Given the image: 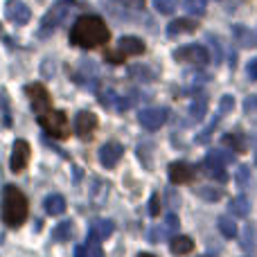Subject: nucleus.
Listing matches in <instances>:
<instances>
[{"label": "nucleus", "mask_w": 257, "mask_h": 257, "mask_svg": "<svg viewBox=\"0 0 257 257\" xmlns=\"http://www.w3.org/2000/svg\"><path fill=\"white\" fill-rule=\"evenodd\" d=\"M246 75H248L250 79H257V57L246 63Z\"/></svg>", "instance_id": "58836bf2"}, {"label": "nucleus", "mask_w": 257, "mask_h": 257, "mask_svg": "<svg viewBox=\"0 0 257 257\" xmlns=\"http://www.w3.org/2000/svg\"><path fill=\"white\" fill-rule=\"evenodd\" d=\"M111 39V32H108L106 23L99 16H93V14H86V16H79L75 21V25L70 27V43L77 45V48H97V45H104Z\"/></svg>", "instance_id": "f257e3e1"}, {"label": "nucleus", "mask_w": 257, "mask_h": 257, "mask_svg": "<svg viewBox=\"0 0 257 257\" xmlns=\"http://www.w3.org/2000/svg\"><path fill=\"white\" fill-rule=\"evenodd\" d=\"M0 34H3V25H0Z\"/></svg>", "instance_id": "c03bdc74"}, {"label": "nucleus", "mask_w": 257, "mask_h": 257, "mask_svg": "<svg viewBox=\"0 0 257 257\" xmlns=\"http://www.w3.org/2000/svg\"><path fill=\"white\" fill-rule=\"evenodd\" d=\"M167 115L169 111L163 106H151V108H145V111H140V115H138V122H140L142 126L147 128V131H158L160 126L167 122Z\"/></svg>", "instance_id": "0eeeda50"}, {"label": "nucleus", "mask_w": 257, "mask_h": 257, "mask_svg": "<svg viewBox=\"0 0 257 257\" xmlns=\"http://www.w3.org/2000/svg\"><path fill=\"white\" fill-rule=\"evenodd\" d=\"M192 248H194V241L190 237H174V239H169V250L174 255H187L192 253Z\"/></svg>", "instance_id": "6ab92c4d"}, {"label": "nucleus", "mask_w": 257, "mask_h": 257, "mask_svg": "<svg viewBox=\"0 0 257 257\" xmlns=\"http://www.w3.org/2000/svg\"><path fill=\"white\" fill-rule=\"evenodd\" d=\"M205 113H208V97L199 95V97L190 104V115H192V120H203Z\"/></svg>", "instance_id": "aec40b11"}, {"label": "nucleus", "mask_w": 257, "mask_h": 257, "mask_svg": "<svg viewBox=\"0 0 257 257\" xmlns=\"http://www.w3.org/2000/svg\"><path fill=\"white\" fill-rule=\"evenodd\" d=\"M210 154H212L217 160H221L223 165H230L232 160H235V154H230V151H226V149H223V151L221 149H212Z\"/></svg>", "instance_id": "2f4dec72"}, {"label": "nucleus", "mask_w": 257, "mask_h": 257, "mask_svg": "<svg viewBox=\"0 0 257 257\" xmlns=\"http://www.w3.org/2000/svg\"><path fill=\"white\" fill-rule=\"evenodd\" d=\"M248 178H250L248 167H241L239 172H237V183H239V187H246V185H248Z\"/></svg>", "instance_id": "c9c22d12"}, {"label": "nucleus", "mask_w": 257, "mask_h": 257, "mask_svg": "<svg viewBox=\"0 0 257 257\" xmlns=\"http://www.w3.org/2000/svg\"><path fill=\"white\" fill-rule=\"evenodd\" d=\"M244 111L246 113H255L257 111V95H250V97L244 99Z\"/></svg>", "instance_id": "e433bc0d"}, {"label": "nucleus", "mask_w": 257, "mask_h": 257, "mask_svg": "<svg viewBox=\"0 0 257 257\" xmlns=\"http://www.w3.org/2000/svg\"><path fill=\"white\" fill-rule=\"evenodd\" d=\"M113 221L111 219H97V221H93V226H90V235H95L97 239H106V237L113 235Z\"/></svg>", "instance_id": "f3484780"}, {"label": "nucleus", "mask_w": 257, "mask_h": 257, "mask_svg": "<svg viewBox=\"0 0 257 257\" xmlns=\"http://www.w3.org/2000/svg\"><path fill=\"white\" fill-rule=\"evenodd\" d=\"M117 50H120L122 54H142L145 52V43H142L138 36H122L120 41H117Z\"/></svg>", "instance_id": "2eb2a0df"}, {"label": "nucleus", "mask_w": 257, "mask_h": 257, "mask_svg": "<svg viewBox=\"0 0 257 257\" xmlns=\"http://www.w3.org/2000/svg\"><path fill=\"white\" fill-rule=\"evenodd\" d=\"M219 232H221L223 237H228V239H232V237L237 235V223L232 221L230 217H219Z\"/></svg>", "instance_id": "5701e85b"}, {"label": "nucleus", "mask_w": 257, "mask_h": 257, "mask_svg": "<svg viewBox=\"0 0 257 257\" xmlns=\"http://www.w3.org/2000/svg\"><path fill=\"white\" fill-rule=\"evenodd\" d=\"M174 59L178 63H190V66H199L203 68L210 61V50L201 43H192V45H181L174 50Z\"/></svg>", "instance_id": "39448f33"}, {"label": "nucleus", "mask_w": 257, "mask_h": 257, "mask_svg": "<svg viewBox=\"0 0 257 257\" xmlns=\"http://www.w3.org/2000/svg\"><path fill=\"white\" fill-rule=\"evenodd\" d=\"M39 124L43 126L45 133H50V136L57 138V140H66V138L70 136L68 117H66V113L63 111H54V108H50L48 113L39 115Z\"/></svg>", "instance_id": "20e7f679"}, {"label": "nucleus", "mask_w": 257, "mask_h": 257, "mask_svg": "<svg viewBox=\"0 0 257 257\" xmlns=\"http://www.w3.org/2000/svg\"><path fill=\"white\" fill-rule=\"evenodd\" d=\"M106 61H111V63H122V61H124V54H122L120 50H117V52H115V50H108V52H106Z\"/></svg>", "instance_id": "4c0bfd02"}, {"label": "nucleus", "mask_w": 257, "mask_h": 257, "mask_svg": "<svg viewBox=\"0 0 257 257\" xmlns=\"http://www.w3.org/2000/svg\"><path fill=\"white\" fill-rule=\"evenodd\" d=\"M196 194L205 201H219L223 196L221 187H210V185H203V187H196Z\"/></svg>", "instance_id": "b1692460"}, {"label": "nucleus", "mask_w": 257, "mask_h": 257, "mask_svg": "<svg viewBox=\"0 0 257 257\" xmlns=\"http://www.w3.org/2000/svg\"><path fill=\"white\" fill-rule=\"evenodd\" d=\"M122 156H124V147H122L120 142H106V145H102V149H99V163L106 169H113L120 163Z\"/></svg>", "instance_id": "f8f14e48"}, {"label": "nucleus", "mask_w": 257, "mask_h": 257, "mask_svg": "<svg viewBox=\"0 0 257 257\" xmlns=\"http://www.w3.org/2000/svg\"><path fill=\"white\" fill-rule=\"evenodd\" d=\"M232 106H235V97H232V95H223L221 102H219V113L226 115V113L232 111Z\"/></svg>", "instance_id": "7c9ffc66"}, {"label": "nucleus", "mask_w": 257, "mask_h": 257, "mask_svg": "<svg viewBox=\"0 0 257 257\" xmlns=\"http://www.w3.org/2000/svg\"><path fill=\"white\" fill-rule=\"evenodd\" d=\"M27 219V199L16 185H5L3 190V221L9 228L23 226Z\"/></svg>", "instance_id": "f03ea898"}, {"label": "nucleus", "mask_w": 257, "mask_h": 257, "mask_svg": "<svg viewBox=\"0 0 257 257\" xmlns=\"http://www.w3.org/2000/svg\"><path fill=\"white\" fill-rule=\"evenodd\" d=\"M228 210H230L235 217H248V212H250V201H248V196H246V194L235 196V199L230 201V205H228Z\"/></svg>", "instance_id": "a211bd4d"}, {"label": "nucleus", "mask_w": 257, "mask_h": 257, "mask_svg": "<svg viewBox=\"0 0 257 257\" xmlns=\"http://www.w3.org/2000/svg\"><path fill=\"white\" fill-rule=\"evenodd\" d=\"M25 93L30 97V104H32V111L36 113V117L48 113L52 108V97H50L48 88L43 84H27L25 86Z\"/></svg>", "instance_id": "423d86ee"}, {"label": "nucleus", "mask_w": 257, "mask_h": 257, "mask_svg": "<svg viewBox=\"0 0 257 257\" xmlns=\"http://www.w3.org/2000/svg\"><path fill=\"white\" fill-rule=\"evenodd\" d=\"M201 172H203L205 176H210L212 181H217V183H226L228 181L226 165H223L221 160L214 158L212 154H208L203 160H201Z\"/></svg>", "instance_id": "9b49d317"}, {"label": "nucleus", "mask_w": 257, "mask_h": 257, "mask_svg": "<svg viewBox=\"0 0 257 257\" xmlns=\"http://www.w3.org/2000/svg\"><path fill=\"white\" fill-rule=\"evenodd\" d=\"M255 163H257V151H255Z\"/></svg>", "instance_id": "37998d69"}, {"label": "nucleus", "mask_w": 257, "mask_h": 257, "mask_svg": "<svg viewBox=\"0 0 257 257\" xmlns=\"http://www.w3.org/2000/svg\"><path fill=\"white\" fill-rule=\"evenodd\" d=\"M199 27V23L192 21V18H174L167 25V36H178V34H187V32H194Z\"/></svg>", "instance_id": "4468645a"}, {"label": "nucleus", "mask_w": 257, "mask_h": 257, "mask_svg": "<svg viewBox=\"0 0 257 257\" xmlns=\"http://www.w3.org/2000/svg\"><path fill=\"white\" fill-rule=\"evenodd\" d=\"M0 111H3V120H5V124H12V117H9V97H7V93H5L3 88H0Z\"/></svg>", "instance_id": "c756f323"}, {"label": "nucleus", "mask_w": 257, "mask_h": 257, "mask_svg": "<svg viewBox=\"0 0 257 257\" xmlns=\"http://www.w3.org/2000/svg\"><path fill=\"white\" fill-rule=\"evenodd\" d=\"M5 16H7V21L14 23L16 27H23L30 23L32 12L23 0H7V3H5Z\"/></svg>", "instance_id": "6e6552de"}, {"label": "nucleus", "mask_w": 257, "mask_h": 257, "mask_svg": "<svg viewBox=\"0 0 257 257\" xmlns=\"http://www.w3.org/2000/svg\"><path fill=\"white\" fill-rule=\"evenodd\" d=\"M165 226H167V230H178V226H181V219H178V214L169 212L167 217H165Z\"/></svg>", "instance_id": "f704fd0d"}, {"label": "nucleus", "mask_w": 257, "mask_h": 257, "mask_svg": "<svg viewBox=\"0 0 257 257\" xmlns=\"http://www.w3.org/2000/svg\"><path fill=\"white\" fill-rule=\"evenodd\" d=\"M75 257H90V253H88V248H86V246H77V248H75Z\"/></svg>", "instance_id": "a19ab883"}, {"label": "nucleus", "mask_w": 257, "mask_h": 257, "mask_svg": "<svg viewBox=\"0 0 257 257\" xmlns=\"http://www.w3.org/2000/svg\"><path fill=\"white\" fill-rule=\"evenodd\" d=\"M154 7L165 16H172L178 9V0H154Z\"/></svg>", "instance_id": "cd10ccee"}, {"label": "nucleus", "mask_w": 257, "mask_h": 257, "mask_svg": "<svg viewBox=\"0 0 257 257\" xmlns=\"http://www.w3.org/2000/svg\"><path fill=\"white\" fill-rule=\"evenodd\" d=\"M128 77L138 81H151V79H156V72H151V68H147V66H133L128 70Z\"/></svg>", "instance_id": "4be33fe9"}, {"label": "nucleus", "mask_w": 257, "mask_h": 257, "mask_svg": "<svg viewBox=\"0 0 257 257\" xmlns=\"http://www.w3.org/2000/svg\"><path fill=\"white\" fill-rule=\"evenodd\" d=\"M183 7L192 16H203L205 14V0H183Z\"/></svg>", "instance_id": "a878e982"}, {"label": "nucleus", "mask_w": 257, "mask_h": 257, "mask_svg": "<svg viewBox=\"0 0 257 257\" xmlns=\"http://www.w3.org/2000/svg\"><path fill=\"white\" fill-rule=\"evenodd\" d=\"M120 3L128 9H142L145 7V0H120Z\"/></svg>", "instance_id": "ea45409f"}, {"label": "nucleus", "mask_w": 257, "mask_h": 257, "mask_svg": "<svg viewBox=\"0 0 257 257\" xmlns=\"http://www.w3.org/2000/svg\"><path fill=\"white\" fill-rule=\"evenodd\" d=\"M70 237H72V221H61L52 230V239L54 241H68Z\"/></svg>", "instance_id": "412c9836"}, {"label": "nucleus", "mask_w": 257, "mask_h": 257, "mask_svg": "<svg viewBox=\"0 0 257 257\" xmlns=\"http://www.w3.org/2000/svg\"><path fill=\"white\" fill-rule=\"evenodd\" d=\"M138 257H156V255H149V253H140Z\"/></svg>", "instance_id": "79ce46f5"}, {"label": "nucleus", "mask_w": 257, "mask_h": 257, "mask_svg": "<svg viewBox=\"0 0 257 257\" xmlns=\"http://www.w3.org/2000/svg\"><path fill=\"white\" fill-rule=\"evenodd\" d=\"M235 32H237V41H239L241 45H255V43H257V36L248 30V27L235 25Z\"/></svg>", "instance_id": "393cba45"}, {"label": "nucleus", "mask_w": 257, "mask_h": 257, "mask_svg": "<svg viewBox=\"0 0 257 257\" xmlns=\"http://www.w3.org/2000/svg\"><path fill=\"white\" fill-rule=\"evenodd\" d=\"M97 115L90 111H79L75 115V133L81 138V140H90L95 133V128H97Z\"/></svg>", "instance_id": "9d476101"}, {"label": "nucleus", "mask_w": 257, "mask_h": 257, "mask_svg": "<svg viewBox=\"0 0 257 257\" xmlns=\"http://www.w3.org/2000/svg\"><path fill=\"white\" fill-rule=\"evenodd\" d=\"M192 178H194V167L187 163H183V160H178V163H172L169 165V181L174 183V185H183V183H190Z\"/></svg>", "instance_id": "ddd939ff"}, {"label": "nucleus", "mask_w": 257, "mask_h": 257, "mask_svg": "<svg viewBox=\"0 0 257 257\" xmlns=\"http://www.w3.org/2000/svg\"><path fill=\"white\" fill-rule=\"evenodd\" d=\"M223 145L226 147H230V149H235V151H244V140H241L239 136H232V133H228V136H223Z\"/></svg>", "instance_id": "c85d7f7f"}, {"label": "nucleus", "mask_w": 257, "mask_h": 257, "mask_svg": "<svg viewBox=\"0 0 257 257\" xmlns=\"http://www.w3.org/2000/svg\"><path fill=\"white\" fill-rule=\"evenodd\" d=\"M255 241H257V235H255V228L250 226H246L244 228V235H241V246H244V250H255Z\"/></svg>", "instance_id": "bb28decb"}, {"label": "nucleus", "mask_w": 257, "mask_h": 257, "mask_svg": "<svg viewBox=\"0 0 257 257\" xmlns=\"http://www.w3.org/2000/svg\"><path fill=\"white\" fill-rule=\"evenodd\" d=\"M149 214L151 217H158V212H160V196L158 194H151V199H149Z\"/></svg>", "instance_id": "72a5a7b5"}, {"label": "nucleus", "mask_w": 257, "mask_h": 257, "mask_svg": "<svg viewBox=\"0 0 257 257\" xmlns=\"http://www.w3.org/2000/svg\"><path fill=\"white\" fill-rule=\"evenodd\" d=\"M43 205H45V212H48L50 217H59V214L66 212V199H63L61 194H50V196H45Z\"/></svg>", "instance_id": "dca6fc26"}, {"label": "nucleus", "mask_w": 257, "mask_h": 257, "mask_svg": "<svg viewBox=\"0 0 257 257\" xmlns=\"http://www.w3.org/2000/svg\"><path fill=\"white\" fill-rule=\"evenodd\" d=\"M72 7H75V0H59V3H54L52 7L48 9V14L43 16V21H41V25H39V39H48V36H52L54 32L66 23V18L70 16Z\"/></svg>", "instance_id": "7ed1b4c3"}, {"label": "nucleus", "mask_w": 257, "mask_h": 257, "mask_svg": "<svg viewBox=\"0 0 257 257\" xmlns=\"http://www.w3.org/2000/svg\"><path fill=\"white\" fill-rule=\"evenodd\" d=\"M30 142L27 140H16L12 147V156H9V169H12L14 174L23 172V169L27 167V163H30Z\"/></svg>", "instance_id": "1a4fd4ad"}, {"label": "nucleus", "mask_w": 257, "mask_h": 257, "mask_svg": "<svg viewBox=\"0 0 257 257\" xmlns=\"http://www.w3.org/2000/svg\"><path fill=\"white\" fill-rule=\"evenodd\" d=\"M88 248H90V253H93V257H104L102 246H99V239L95 235H90V232H88Z\"/></svg>", "instance_id": "473e14b6"}]
</instances>
